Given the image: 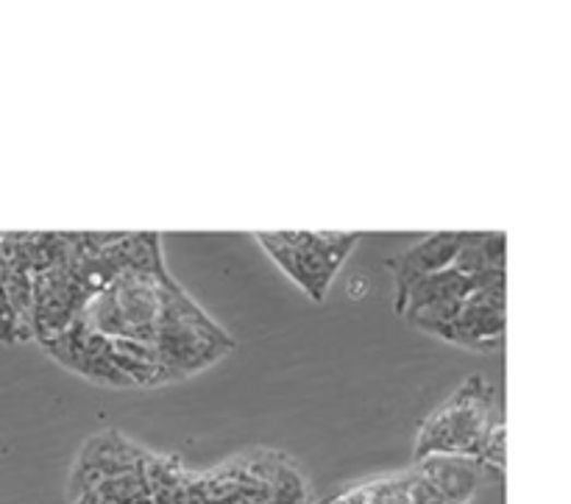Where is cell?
Here are the masks:
<instances>
[{
  "label": "cell",
  "mask_w": 571,
  "mask_h": 504,
  "mask_svg": "<svg viewBox=\"0 0 571 504\" xmlns=\"http://www.w3.org/2000/svg\"><path fill=\"white\" fill-rule=\"evenodd\" d=\"M360 237L341 231H262L257 240L312 301H323L343 260L352 254Z\"/></svg>",
  "instance_id": "obj_2"
},
{
  "label": "cell",
  "mask_w": 571,
  "mask_h": 504,
  "mask_svg": "<svg viewBox=\"0 0 571 504\" xmlns=\"http://www.w3.org/2000/svg\"><path fill=\"white\" fill-rule=\"evenodd\" d=\"M493 423V387L483 376H468L452 399L424 421L416 437V460L457 455L477 460L483 437Z\"/></svg>",
  "instance_id": "obj_1"
},
{
  "label": "cell",
  "mask_w": 571,
  "mask_h": 504,
  "mask_svg": "<svg viewBox=\"0 0 571 504\" xmlns=\"http://www.w3.org/2000/svg\"><path fill=\"white\" fill-rule=\"evenodd\" d=\"M145 488H148L151 504H185L187 485H190V471L181 466L179 457L145 455L143 466Z\"/></svg>",
  "instance_id": "obj_10"
},
{
  "label": "cell",
  "mask_w": 571,
  "mask_h": 504,
  "mask_svg": "<svg viewBox=\"0 0 571 504\" xmlns=\"http://www.w3.org/2000/svg\"><path fill=\"white\" fill-rule=\"evenodd\" d=\"M460 243H463V231H435V235H427L413 249L388 260V268H391L393 279H396V293H402L404 287H411L413 281L424 279V276L452 268V260L460 251Z\"/></svg>",
  "instance_id": "obj_6"
},
{
  "label": "cell",
  "mask_w": 571,
  "mask_h": 504,
  "mask_svg": "<svg viewBox=\"0 0 571 504\" xmlns=\"http://www.w3.org/2000/svg\"><path fill=\"white\" fill-rule=\"evenodd\" d=\"M468 293H472V279H468V276H460L454 268H447L413 281L411 287H404L402 293H396L393 310H396L398 315H404V312H416L421 310V307L438 304V301H449V299L466 301Z\"/></svg>",
  "instance_id": "obj_9"
},
{
  "label": "cell",
  "mask_w": 571,
  "mask_h": 504,
  "mask_svg": "<svg viewBox=\"0 0 571 504\" xmlns=\"http://www.w3.org/2000/svg\"><path fill=\"white\" fill-rule=\"evenodd\" d=\"M0 343H20V326L17 315H14L12 304L7 299V290H3V281H0Z\"/></svg>",
  "instance_id": "obj_14"
},
{
  "label": "cell",
  "mask_w": 571,
  "mask_h": 504,
  "mask_svg": "<svg viewBox=\"0 0 571 504\" xmlns=\"http://www.w3.org/2000/svg\"><path fill=\"white\" fill-rule=\"evenodd\" d=\"M438 337L454 346L474 351H497L504 343V310L493 307L468 304L463 301V310L454 317L447 329L438 332Z\"/></svg>",
  "instance_id": "obj_8"
},
{
  "label": "cell",
  "mask_w": 571,
  "mask_h": 504,
  "mask_svg": "<svg viewBox=\"0 0 571 504\" xmlns=\"http://www.w3.org/2000/svg\"><path fill=\"white\" fill-rule=\"evenodd\" d=\"M145 455H148V452H143V448L134 446L131 441H126V437L115 430L90 437L87 446L81 448L79 463H75L73 477H70V488H73L70 493H73V499H79L81 493L93 491V488L100 485L104 480L140 471Z\"/></svg>",
  "instance_id": "obj_5"
},
{
  "label": "cell",
  "mask_w": 571,
  "mask_h": 504,
  "mask_svg": "<svg viewBox=\"0 0 571 504\" xmlns=\"http://www.w3.org/2000/svg\"><path fill=\"white\" fill-rule=\"evenodd\" d=\"M154 349L162 365L168 368L176 380H185L235 349V340L210 315H204L201 321H190V324H181V321L159 324Z\"/></svg>",
  "instance_id": "obj_3"
},
{
  "label": "cell",
  "mask_w": 571,
  "mask_h": 504,
  "mask_svg": "<svg viewBox=\"0 0 571 504\" xmlns=\"http://www.w3.org/2000/svg\"><path fill=\"white\" fill-rule=\"evenodd\" d=\"M460 310H463V299H449L438 301V304L421 307V310L416 312H404V317H407V324H413L416 329L429 332V335L438 337V332L447 329L454 317L460 315Z\"/></svg>",
  "instance_id": "obj_11"
},
{
  "label": "cell",
  "mask_w": 571,
  "mask_h": 504,
  "mask_svg": "<svg viewBox=\"0 0 571 504\" xmlns=\"http://www.w3.org/2000/svg\"><path fill=\"white\" fill-rule=\"evenodd\" d=\"M477 463L483 466L485 477L499 480L504 473V423L499 421V418H493V423L488 427V432H485Z\"/></svg>",
  "instance_id": "obj_12"
},
{
  "label": "cell",
  "mask_w": 571,
  "mask_h": 504,
  "mask_svg": "<svg viewBox=\"0 0 571 504\" xmlns=\"http://www.w3.org/2000/svg\"><path fill=\"white\" fill-rule=\"evenodd\" d=\"M170 279L168 268L162 271H123L109 285L123 321L126 340H140L154 346L159 329L162 287Z\"/></svg>",
  "instance_id": "obj_4"
},
{
  "label": "cell",
  "mask_w": 571,
  "mask_h": 504,
  "mask_svg": "<svg viewBox=\"0 0 571 504\" xmlns=\"http://www.w3.org/2000/svg\"><path fill=\"white\" fill-rule=\"evenodd\" d=\"M479 249H483L488 268L504 271V256H508V237H504V231H483Z\"/></svg>",
  "instance_id": "obj_13"
},
{
  "label": "cell",
  "mask_w": 571,
  "mask_h": 504,
  "mask_svg": "<svg viewBox=\"0 0 571 504\" xmlns=\"http://www.w3.org/2000/svg\"><path fill=\"white\" fill-rule=\"evenodd\" d=\"M416 471L421 473L424 480L441 493L443 502L449 504H466L468 499L477 493V488L488 480L477 460L457 455L427 457V460L418 463Z\"/></svg>",
  "instance_id": "obj_7"
}]
</instances>
